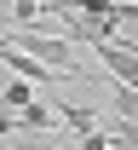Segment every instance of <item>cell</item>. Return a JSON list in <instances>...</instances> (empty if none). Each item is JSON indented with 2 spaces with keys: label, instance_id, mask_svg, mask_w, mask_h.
Instances as JSON below:
<instances>
[{
  "label": "cell",
  "instance_id": "obj_1",
  "mask_svg": "<svg viewBox=\"0 0 138 150\" xmlns=\"http://www.w3.org/2000/svg\"><path fill=\"white\" fill-rule=\"evenodd\" d=\"M92 52H98V64H104V75H109V81H121V87H132V81H138V58L127 52L121 40H98Z\"/></svg>",
  "mask_w": 138,
  "mask_h": 150
},
{
  "label": "cell",
  "instance_id": "obj_4",
  "mask_svg": "<svg viewBox=\"0 0 138 150\" xmlns=\"http://www.w3.org/2000/svg\"><path fill=\"white\" fill-rule=\"evenodd\" d=\"M29 98H35V81H18V75H12V81L0 87V110H23Z\"/></svg>",
  "mask_w": 138,
  "mask_h": 150
},
{
  "label": "cell",
  "instance_id": "obj_6",
  "mask_svg": "<svg viewBox=\"0 0 138 150\" xmlns=\"http://www.w3.org/2000/svg\"><path fill=\"white\" fill-rule=\"evenodd\" d=\"M75 144H81V150H115V139H109L104 127H92V133H81Z\"/></svg>",
  "mask_w": 138,
  "mask_h": 150
},
{
  "label": "cell",
  "instance_id": "obj_7",
  "mask_svg": "<svg viewBox=\"0 0 138 150\" xmlns=\"http://www.w3.org/2000/svg\"><path fill=\"white\" fill-rule=\"evenodd\" d=\"M29 150H81V144H29Z\"/></svg>",
  "mask_w": 138,
  "mask_h": 150
},
{
  "label": "cell",
  "instance_id": "obj_2",
  "mask_svg": "<svg viewBox=\"0 0 138 150\" xmlns=\"http://www.w3.org/2000/svg\"><path fill=\"white\" fill-rule=\"evenodd\" d=\"M52 115H58V121H63L69 133H75V139H81V133H92V127L104 121V115L92 110V104H75V98H63V104H52Z\"/></svg>",
  "mask_w": 138,
  "mask_h": 150
},
{
  "label": "cell",
  "instance_id": "obj_8",
  "mask_svg": "<svg viewBox=\"0 0 138 150\" xmlns=\"http://www.w3.org/2000/svg\"><path fill=\"white\" fill-rule=\"evenodd\" d=\"M0 18H6V0H0Z\"/></svg>",
  "mask_w": 138,
  "mask_h": 150
},
{
  "label": "cell",
  "instance_id": "obj_3",
  "mask_svg": "<svg viewBox=\"0 0 138 150\" xmlns=\"http://www.w3.org/2000/svg\"><path fill=\"white\" fill-rule=\"evenodd\" d=\"M52 121H58V115H52V104H46V98H29V104L18 110V133H46Z\"/></svg>",
  "mask_w": 138,
  "mask_h": 150
},
{
  "label": "cell",
  "instance_id": "obj_5",
  "mask_svg": "<svg viewBox=\"0 0 138 150\" xmlns=\"http://www.w3.org/2000/svg\"><path fill=\"white\" fill-rule=\"evenodd\" d=\"M115 115L138 121V93H132V87H121V81H115Z\"/></svg>",
  "mask_w": 138,
  "mask_h": 150
}]
</instances>
